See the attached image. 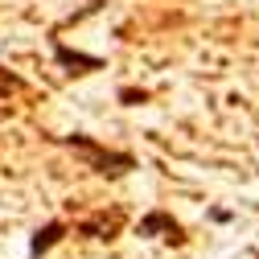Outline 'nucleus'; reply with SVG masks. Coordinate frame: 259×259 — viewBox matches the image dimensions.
<instances>
[{
  "label": "nucleus",
  "instance_id": "nucleus-1",
  "mask_svg": "<svg viewBox=\"0 0 259 259\" xmlns=\"http://www.w3.org/2000/svg\"><path fill=\"white\" fill-rule=\"evenodd\" d=\"M62 144H66V148H74V152L87 160V169L103 173V177H123V173H132V169H136V156H132V152H115V148H103L99 140H91V136H82V132L66 136Z\"/></svg>",
  "mask_w": 259,
  "mask_h": 259
},
{
  "label": "nucleus",
  "instance_id": "nucleus-2",
  "mask_svg": "<svg viewBox=\"0 0 259 259\" xmlns=\"http://www.w3.org/2000/svg\"><path fill=\"white\" fill-rule=\"evenodd\" d=\"M54 62L66 74H95V70H103L107 62L99 54H82V50H70L66 41H54Z\"/></svg>",
  "mask_w": 259,
  "mask_h": 259
},
{
  "label": "nucleus",
  "instance_id": "nucleus-3",
  "mask_svg": "<svg viewBox=\"0 0 259 259\" xmlns=\"http://www.w3.org/2000/svg\"><path fill=\"white\" fill-rule=\"evenodd\" d=\"M136 235H140V239H156V235H165V239H173V243L185 239V235H181V226H177V218L165 214V210H148V214L140 218V226H136Z\"/></svg>",
  "mask_w": 259,
  "mask_h": 259
},
{
  "label": "nucleus",
  "instance_id": "nucleus-4",
  "mask_svg": "<svg viewBox=\"0 0 259 259\" xmlns=\"http://www.w3.org/2000/svg\"><path fill=\"white\" fill-rule=\"evenodd\" d=\"M66 231L70 226L62 222V218H54V222H46V226H37L33 231V239H29V259H41V255H50L62 239H66Z\"/></svg>",
  "mask_w": 259,
  "mask_h": 259
},
{
  "label": "nucleus",
  "instance_id": "nucleus-5",
  "mask_svg": "<svg viewBox=\"0 0 259 259\" xmlns=\"http://www.w3.org/2000/svg\"><path fill=\"white\" fill-rule=\"evenodd\" d=\"M13 91H21V78H17V74H9V70H0V99H9Z\"/></svg>",
  "mask_w": 259,
  "mask_h": 259
},
{
  "label": "nucleus",
  "instance_id": "nucleus-6",
  "mask_svg": "<svg viewBox=\"0 0 259 259\" xmlns=\"http://www.w3.org/2000/svg\"><path fill=\"white\" fill-rule=\"evenodd\" d=\"M119 99H123V103H144L148 95H144V91H132V87H123V91H119Z\"/></svg>",
  "mask_w": 259,
  "mask_h": 259
}]
</instances>
